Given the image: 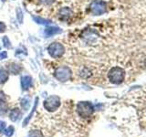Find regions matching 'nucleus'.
Masks as SVG:
<instances>
[{"mask_svg":"<svg viewBox=\"0 0 146 137\" xmlns=\"http://www.w3.org/2000/svg\"><path fill=\"white\" fill-rule=\"evenodd\" d=\"M3 43H4L5 48H7V49L11 48V42H10V40H9V39L7 38V37H4L3 38Z\"/></svg>","mask_w":146,"mask_h":137,"instance_id":"18","label":"nucleus"},{"mask_svg":"<svg viewBox=\"0 0 146 137\" xmlns=\"http://www.w3.org/2000/svg\"><path fill=\"white\" fill-rule=\"evenodd\" d=\"M5 127H6V122H4L0 120V132L5 131Z\"/></svg>","mask_w":146,"mask_h":137,"instance_id":"22","label":"nucleus"},{"mask_svg":"<svg viewBox=\"0 0 146 137\" xmlns=\"http://www.w3.org/2000/svg\"><path fill=\"white\" fill-rule=\"evenodd\" d=\"M58 15H59V17H60L61 19L65 20V19H68V18L71 17L72 15H73V13L68 7H63V8L60 9V10H59Z\"/></svg>","mask_w":146,"mask_h":137,"instance_id":"9","label":"nucleus"},{"mask_svg":"<svg viewBox=\"0 0 146 137\" xmlns=\"http://www.w3.org/2000/svg\"><path fill=\"white\" fill-rule=\"evenodd\" d=\"M60 106V100L56 95L49 96L44 102V108L48 112H55Z\"/></svg>","mask_w":146,"mask_h":137,"instance_id":"6","label":"nucleus"},{"mask_svg":"<svg viewBox=\"0 0 146 137\" xmlns=\"http://www.w3.org/2000/svg\"><path fill=\"white\" fill-rule=\"evenodd\" d=\"M38 98H36V100H35V105H34V107L33 109H32V112H30V114L29 116H27V118L26 119V120L24 121V122H23V126H26L27 123H29V122L30 121V119L32 118V115L34 114L35 111H36V106H38Z\"/></svg>","mask_w":146,"mask_h":137,"instance_id":"15","label":"nucleus"},{"mask_svg":"<svg viewBox=\"0 0 146 137\" xmlns=\"http://www.w3.org/2000/svg\"><path fill=\"white\" fill-rule=\"evenodd\" d=\"M29 137H43L42 132L38 130H34V131H30L29 134Z\"/></svg>","mask_w":146,"mask_h":137,"instance_id":"16","label":"nucleus"},{"mask_svg":"<svg viewBox=\"0 0 146 137\" xmlns=\"http://www.w3.org/2000/svg\"><path fill=\"white\" fill-rule=\"evenodd\" d=\"M90 11L94 16H100L107 11V5L102 0H95L90 5Z\"/></svg>","mask_w":146,"mask_h":137,"instance_id":"5","label":"nucleus"},{"mask_svg":"<svg viewBox=\"0 0 146 137\" xmlns=\"http://www.w3.org/2000/svg\"><path fill=\"white\" fill-rule=\"evenodd\" d=\"M8 80V73L3 68H0V84L5 83Z\"/></svg>","mask_w":146,"mask_h":137,"instance_id":"12","label":"nucleus"},{"mask_svg":"<svg viewBox=\"0 0 146 137\" xmlns=\"http://www.w3.org/2000/svg\"><path fill=\"white\" fill-rule=\"evenodd\" d=\"M21 116V112L18 109H14L12 110V112H10V115H9V117H10V120L12 122H17L18 119L20 118Z\"/></svg>","mask_w":146,"mask_h":137,"instance_id":"11","label":"nucleus"},{"mask_svg":"<svg viewBox=\"0 0 146 137\" xmlns=\"http://www.w3.org/2000/svg\"><path fill=\"white\" fill-rule=\"evenodd\" d=\"M108 78L113 84H121L124 80L125 71L121 67H113L109 71Z\"/></svg>","mask_w":146,"mask_h":137,"instance_id":"1","label":"nucleus"},{"mask_svg":"<svg viewBox=\"0 0 146 137\" xmlns=\"http://www.w3.org/2000/svg\"><path fill=\"white\" fill-rule=\"evenodd\" d=\"M6 29H7L6 24L4 22L0 21V33H3V32L6 31Z\"/></svg>","mask_w":146,"mask_h":137,"instance_id":"19","label":"nucleus"},{"mask_svg":"<svg viewBox=\"0 0 146 137\" xmlns=\"http://www.w3.org/2000/svg\"><path fill=\"white\" fill-rule=\"evenodd\" d=\"M72 75L71 70L67 66H60L56 68V70L54 72L55 78L61 82H66L70 80Z\"/></svg>","mask_w":146,"mask_h":137,"instance_id":"3","label":"nucleus"},{"mask_svg":"<svg viewBox=\"0 0 146 137\" xmlns=\"http://www.w3.org/2000/svg\"><path fill=\"white\" fill-rule=\"evenodd\" d=\"M5 134H6L7 137H11L14 134V127L13 126H8L6 130L4 131Z\"/></svg>","mask_w":146,"mask_h":137,"instance_id":"17","label":"nucleus"},{"mask_svg":"<svg viewBox=\"0 0 146 137\" xmlns=\"http://www.w3.org/2000/svg\"><path fill=\"white\" fill-rule=\"evenodd\" d=\"M8 70H9V72L12 73V74H18L21 70H22V67L21 65H19V64H17V63H11V64H9V66H8Z\"/></svg>","mask_w":146,"mask_h":137,"instance_id":"10","label":"nucleus"},{"mask_svg":"<svg viewBox=\"0 0 146 137\" xmlns=\"http://www.w3.org/2000/svg\"><path fill=\"white\" fill-rule=\"evenodd\" d=\"M2 1H3V2H4V1H6V0H2Z\"/></svg>","mask_w":146,"mask_h":137,"instance_id":"25","label":"nucleus"},{"mask_svg":"<svg viewBox=\"0 0 146 137\" xmlns=\"http://www.w3.org/2000/svg\"><path fill=\"white\" fill-rule=\"evenodd\" d=\"M32 84H33V80L30 76H23L21 78V87L24 90L29 89Z\"/></svg>","mask_w":146,"mask_h":137,"instance_id":"8","label":"nucleus"},{"mask_svg":"<svg viewBox=\"0 0 146 137\" xmlns=\"http://www.w3.org/2000/svg\"><path fill=\"white\" fill-rule=\"evenodd\" d=\"M94 107L90 102H80L77 105V112L82 118H88L92 115Z\"/></svg>","mask_w":146,"mask_h":137,"instance_id":"2","label":"nucleus"},{"mask_svg":"<svg viewBox=\"0 0 146 137\" xmlns=\"http://www.w3.org/2000/svg\"><path fill=\"white\" fill-rule=\"evenodd\" d=\"M7 58V51H1L0 52V59H4Z\"/></svg>","mask_w":146,"mask_h":137,"instance_id":"23","label":"nucleus"},{"mask_svg":"<svg viewBox=\"0 0 146 137\" xmlns=\"http://www.w3.org/2000/svg\"><path fill=\"white\" fill-rule=\"evenodd\" d=\"M55 0H39V2L43 5H51L52 3H54Z\"/></svg>","mask_w":146,"mask_h":137,"instance_id":"20","label":"nucleus"},{"mask_svg":"<svg viewBox=\"0 0 146 137\" xmlns=\"http://www.w3.org/2000/svg\"><path fill=\"white\" fill-rule=\"evenodd\" d=\"M48 52L52 58L58 59L61 58L65 53V48L61 43L53 42L48 47Z\"/></svg>","mask_w":146,"mask_h":137,"instance_id":"4","label":"nucleus"},{"mask_svg":"<svg viewBox=\"0 0 146 137\" xmlns=\"http://www.w3.org/2000/svg\"><path fill=\"white\" fill-rule=\"evenodd\" d=\"M4 100H5V93L0 90V103L4 102Z\"/></svg>","mask_w":146,"mask_h":137,"instance_id":"24","label":"nucleus"},{"mask_svg":"<svg viewBox=\"0 0 146 137\" xmlns=\"http://www.w3.org/2000/svg\"><path fill=\"white\" fill-rule=\"evenodd\" d=\"M33 19L35 20V22L38 23V24L44 25V26H48V25H50L52 23L51 20L45 19V18H41L39 17H33Z\"/></svg>","mask_w":146,"mask_h":137,"instance_id":"13","label":"nucleus"},{"mask_svg":"<svg viewBox=\"0 0 146 137\" xmlns=\"http://www.w3.org/2000/svg\"><path fill=\"white\" fill-rule=\"evenodd\" d=\"M17 19L19 20L20 23H22L23 21V16H22V12L20 9H17Z\"/></svg>","mask_w":146,"mask_h":137,"instance_id":"21","label":"nucleus"},{"mask_svg":"<svg viewBox=\"0 0 146 137\" xmlns=\"http://www.w3.org/2000/svg\"><path fill=\"white\" fill-rule=\"evenodd\" d=\"M20 105H21V107L24 111H27L29 108V105H30V98L29 97H24L21 100Z\"/></svg>","mask_w":146,"mask_h":137,"instance_id":"14","label":"nucleus"},{"mask_svg":"<svg viewBox=\"0 0 146 137\" xmlns=\"http://www.w3.org/2000/svg\"><path fill=\"white\" fill-rule=\"evenodd\" d=\"M62 32V29L58 27H48L45 29L44 33L46 37H52L57 34H60Z\"/></svg>","mask_w":146,"mask_h":137,"instance_id":"7","label":"nucleus"}]
</instances>
